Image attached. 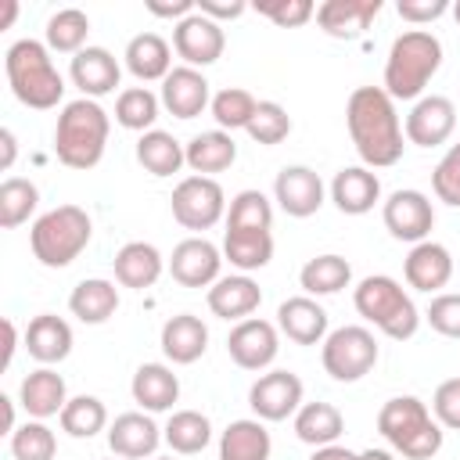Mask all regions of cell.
I'll return each instance as SVG.
<instances>
[{
  "label": "cell",
  "instance_id": "c3c4849f",
  "mask_svg": "<svg viewBox=\"0 0 460 460\" xmlns=\"http://www.w3.org/2000/svg\"><path fill=\"white\" fill-rule=\"evenodd\" d=\"M252 7L259 14H266L280 29H298V25H305L316 14V4L313 0H255Z\"/></svg>",
  "mask_w": 460,
  "mask_h": 460
},
{
  "label": "cell",
  "instance_id": "83f0119b",
  "mask_svg": "<svg viewBox=\"0 0 460 460\" xmlns=\"http://www.w3.org/2000/svg\"><path fill=\"white\" fill-rule=\"evenodd\" d=\"M111 266H115V280H119L122 288L144 291V288H151V284L162 277L165 259H162V252H158L155 244H147V241H129V244H122V248L115 252Z\"/></svg>",
  "mask_w": 460,
  "mask_h": 460
},
{
  "label": "cell",
  "instance_id": "7402d4cb",
  "mask_svg": "<svg viewBox=\"0 0 460 460\" xmlns=\"http://www.w3.org/2000/svg\"><path fill=\"white\" fill-rule=\"evenodd\" d=\"M162 352L169 363L176 367H187V363H198L208 349V327L201 323V316L194 313H176L162 323Z\"/></svg>",
  "mask_w": 460,
  "mask_h": 460
},
{
  "label": "cell",
  "instance_id": "4fadbf2b",
  "mask_svg": "<svg viewBox=\"0 0 460 460\" xmlns=\"http://www.w3.org/2000/svg\"><path fill=\"white\" fill-rule=\"evenodd\" d=\"M226 352L241 370H266L280 352V334L270 320L248 316V320L234 323V331L226 338Z\"/></svg>",
  "mask_w": 460,
  "mask_h": 460
},
{
  "label": "cell",
  "instance_id": "f546056e",
  "mask_svg": "<svg viewBox=\"0 0 460 460\" xmlns=\"http://www.w3.org/2000/svg\"><path fill=\"white\" fill-rule=\"evenodd\" d=\"M270 449L273 442L259 417L230 420L219 435V460H270Z\"/></svg>",
  "mask_w": 460,
  "mask_h": 460
},
{
  "label": "cell",
  "instance_id": "f35d334b",
  "mask_svg": "<svg viewBox=\"0 0 460 460\" xmlns=\"http://www.w3.org/2000/svg\"><path fill=\"white\" fill-rule=\"evenodd\" d=\"M90 36V18L79 7H61L47 18V47L58 54H79Z\"/></svg>",
  "mask_w": 460,
  "mask_h": 460
},
{
  "label": "cell",
  "instance_id": "f907efd6",
  "mask_svg": "<svg viewBox=\"0 0 460 460\" xmlns=\"http://www.w3.org/2000/svg\"><path fill=\"white\" fill-rule=\"evenodd\" d=\"M431 410H435V420L442 428H453L460 431V377H449L435 388L431 395Z\"/></svg>",
  "mask_w": 460,
  "mask_h": 460
},
{
  "label": "cell",
  "instance_id": "d6986e66",
  "mask_svg": "<svg viewBox=\"0 0 460 460\" xmlns=\"http://www.w3.org/2000/svg\"><path fill=\"white\" fill-rule=\"evenodd\" d=\"M162 104L169 115L176 119H194L201 115L208 104H212V90H208V79L190 68V65H180L172 68L165 79H162Z\"/></svg>",
  "mask_w": 460,
  "mask_h": 460
},
{
  "label": "cell",
  "instance_id": "1f68e13d",
  "mask_svg": "<svg viewBox=\"0 0 460 460\" xmlns=\"http://www.w3.org/2000/svg\"><path fill=\"white\" fill-rule=\"evenodd\" d=\"M68 309L75 320L83 323H104L115 316L119 309V288L104 277H90V280H79L68 295Z\"/></svg>",
  "mask_w": 460,
  "mask_h": 460
},
{
  "label": "cell",
  "instance_id": "60d3db41",
  "mask_svg": "<svg viewBox=\"0 0 460 460\" xmlns=\"http://www.w3.org/2000/svg\"><path fill=\"white\" fill-rule=\"evenodd\" d=\"M58 420H61V431H68L72 438H93L97 431L108 428V410L97 395H72Z\"/></svg>",
  "mask_w": 460,
  "mask_h": 460
},
{
  "label": "cell",
  "instance_id": "681fc988",
  "mask_svg": "<svg viewBox=\"0 0 460 460\" xmlns=\"http://www.w3.org/2000/svg\"><path fill=\"white\" fill-rule=\"evenodd\" d=\"M424 316L442 338H460V295H435Z\"/></svg>",
  "mask_w": 460,
  "mask_h": 460
},
{
  "label": "cell",
  "instance_id": "4dcf8cb0",
  "mask_svg": "<svg viewBox=\"0 0 460 460\" xmlns=\"http://www.w3.org/2000/svg\"><path fill=\"white\" fill-rule=\"evenodd\" d=\"M126 68L140 79V83H151V79H165L172 72V47L158 36V32H140L126 43Z\"/></svg>",
  "mask_w": 460,
  "mask_h": 460
},
{
  "label": "cell",
  "instance_id": "9c48e42d",
  "mask_svg": "<svg viewBox=\"0 0 460 460\" xmlns=\"http://www.w3.org/2000/svg\"><path fill=\"white\" fill-rule=\"evenodd\" d=\"M226 212V194L212 176H187L172 187V219L183 230H212Z\"/></svg>",
  "mask_w": 460,
  "mask_h": 460
},
{
  "label": "cell",
  "instance_id": "8992f818",
  "mask_svg": "<svg viewBox=\"0 0 460 460\" xmlns=\"http://www.w3.org/2000/svg\"><path fill=\"white\" fill-rule=\"evenodd\" d=\"M377 431L385 442L410 456V460H431L442 449V424L431 420L428 402L417 395H395L377 410Z\"/></svg>",
  "mask_w": 460,
  "mask_h": 460
},
{
  "label": "cell",
  "instance_id": "4316f807",
  "mask_svg": "<svg viewBox=\"0 0 460 460\" xmlns=\"http://www.w3.org/2000/svg\"><path fill=\"white\" fill-rule=\"evenodd\" d=\"M262 302V291L259 284L248 277V273H234V277H219L212 288H208V309L219 316V320H248Z\"/></svg>",
  "mask_w": 460,
  "mask_h": 460
},
{
  "label": "cell",
  "instance_id": "e0dca14e",
  "mask_svg": "<svg viewBox=\"0 0 460 460\" xmlns=\"http://www.w3.org/2000/svg\"><path fill=\"white\" fill-rule=\"evenodd\" d=\"M162 438V428L147 417V413H119L111 424H108V446L119 460H144V456H155Z\"/></svg>",
  "mask_w": 460,
  "mask_h": 460
},
{
  "label": "cell",
  "instance_id": "ffe728a7",
  "mask_svg": "<svg viewBox=\"0 0 460 460\" xmlns=\"http://www.w3.org/2000/svg\"><path fill=\"white\" fill-rule=\"evenodd\" d=\"M402 277L413 291H442L453 277V255L446 244L438 241H420L410 248L406 262H402Z\"/></svg>",
  "mask_w": 460,
  "mask_h": 460
},
{
  "label": "cell",
  "instance_id": "bcb514c9",
  "mask_svg": "<svg viewBox=\"0 0 460 460\" xmlns=\"http://www.w3.org/2000/svg\"><path fill=\"white\" fill-rule=\"evenodd\" d=\"M288 133H291V115H288V108L277 104V101H259V108H255V115H252V122H248V137H252L255 144H262V147H273V144L288 140Z\"/></svg>",
  "mask_w": 460,
  "mask_h": 460
},
{
  "label": "cell",
  "instance_id": "52a82bcc",
  "mask_svg": "<svg viewBox=\"0 0 460 460\" xmlns=\"http://www.w3.org/2000/svg\"><path fill=\"white\" fill-rule=\"evenodd\" d=\"M93 223L86 216V208L79 205H58L50 212H43L32 230H29V244L32 255L47 266V270H61L68 262H75L83 255V248L90 244Z\"/></svg>",
  "mask_w": 460,
  "mask_h": 460
},
{
  "label": "cell",
  "instance_id": "f5cc1de1",
  "mask_svg": "<svg viewBox=\"0 0 460 460\" xmlns=\"http://www.w3.org/2000/svg\"><path fill=\"white\" fill-rule=\"evenodd\" d=\"M194 7L205 14V18H212V22H234V18H241L244 11H248V4L244 0H194Z\"/></svg>",
  "mask_w": 460,
  "mask_h": 460
},
{
  "label": "cell",
  "instance_id": "7c38bea8",
  "mask_svg": "<svg viewBox=\"0 0 460 460\" xmlns=\"http://www.w3.org/2000/svg\"><path fill=\"white\" fill-rule=\"evenodd\" d=\"M381 219L395 241L420 244V241H428V234L435 226V208H431L428 194H420V190H392L381 208Z\"/></svg>",
  "mask_w": 460,
  "mask_h": 460
},
{
  "label": "cell",
  "instance_id": "74e56055",
  "mask_svg": "<svg viewBox=\"0 0 460 460\" xmlns=\"http://www.w3.org/2000/svg\"><path fill=\"white\" fill-rule=\"evenodd\" d=\"M349 280H352V266L341 255H316L298 273V284L305 288L309 298L313 295H334V291L349 288Z\"/></svg>",
  "mask_w": 460,
  "mask_h": 460
},
{
  "label": "cell",
  "instance_id": "d6a6232c",
  "mask_svg": "<svg viewBox=\"0 0 460 460\" xmlns=\"http://www.w3.org/2000/svg\"><path fill=\"white\" fill-rule=\"evenodd\" d=\"M137 162L151 176H172L180 172V165H187V147L165 129H147L137 140Z\"/></svg>",
  "mask_w": 460,
  "mask_h": 460
},
{
  "label": "cell",
  "instance_id": "d590c367",
  "mask_svg": "<svg viewBox=\"0 0 460 460\" xmlns=\"http://www.w3.org/2000/svg\"><path fill=\"white\" fill-rule=\"evenodd\" d=\"M223 255L241 273L262 270L273 259V234L270 230H226L223 234Z\"/></svg>",
  "mask_w": 460,
  "mask_h": 460
},
{
  "label": "cell",
  "instance_id": "ba28073f",
  "mask_svg": "<svg viewBox=\"0 0 460 460\" xmlns=\"http://www.w3.org/2000/svg\"><path fill=\"white\" fill-rule=\"evenodd\" d=\"M320 359H323V370L334 381H341V385L359 381L377 363V338L359 323H345V327H338L323 338Z\"/></svg>",
  "mask_w": 460,
  "mask_h": 460
},
{
  "label": "cell",
  "instance_id": "f1b7e54d",
  "mask_svg": "<svg viewBox=\"0 0 460 460\" xmlns=\"http://www.w3.org/2000/svg\"><path fill=\"white\" fill-rule=\"evenodd\" d=\"M25 349H29V356L40 359L43 367L61 363V359H68V352H72V327H68L61 316H54V313H40V316H32L29 327H25Z\"/></svg>",
  "mask_w": 460,
  "mask_h": 460
},
{
  "label": "cell",
  "instance_id": "44dd1931",
  "mask_svg": "<svg viewBox=\"0 0 460 460\" xmlns=\"http://www.w3.org/2000/svg\"><path fill=\"white\" fill-rule=\"evenodd\" d=\"M277 327L295 345H323V338H327V309L309 295L284 298L280 309H277Z\"/></svg>",
  "mask_w": 460,
  "mask_h": 460
},
{
  "label": "cell",
  "instance_id": "be15d7a7",
  "mask_svg": "<svg viewBox=\"0 0 460 460\" xmlns=\"http://www.w3.org/2000/svg\"><path fill=\"white\" fill-rule=\"evenodd\" d=\"M151 460H172V456H151Z\"/></svg>",
  "mask_w": 460,
  "mask_h": 460
},
{
  "label": "cell",
  "instance_id": "9f6ffc18",
  "mask_svg": "<svg viewBox=\"0 0 460 460\" xmlns=\"http://www.w3.org/2000/svg\"><path fill=\"white\" fill-rule=\"evenodd\" d=\"M313 460H359V453H352V449H345V446H320V449L313 453Z\"/></svg>",
  "mask_w": 460,
  "mask_h": 460
},
{
  "label": "cell",
  "instance_id": "3957f363",
  "mask_svg": "<svg viewBox=\"0 0 460 460\" xmlns=\"http://www.w3.org/2000/svg\"><path fill=\"white\" fill-rule=\"evenodd\" d=\"M4 72L11 93L36 111H50L65 97V79L50 61V47L40 40H14L4 54Z\"/></svg>",
  "mask_w": 460,
  "mask_h": 460
},
{
  "label": "cell",
  "instance_id": "603a6c76",
  "mask_svg": "<svg viewBox=\"0 0 460 460\" xmlns=\"http://www.w3.org/2000/svg\"><path fill=\"white\" fill-rule=\"evenodd\" d=\"M381 14V0H323L316 7V22L334 40H356Z\"/></svg>",
  "mask_w": 460,
  "mask_h": 460
},
{
  "label": "cell",
  "instance_id": "8d00e7d4",
  "mask_svg": "<svg viewBox=\"0 0 460 460\" xmlns=\"http://www.w3.org/2000/svg\"><path fill=\"white\" fill-rule=\"evenodd\" d=\"M162 438H165V446H169L172 453L194 456V453H201V449L212 442V424H208V417L198 413V410H176V413L165 420Z\"/></svg>",
  "mask_w": 460,
  "mask_h": 460
},
{
  "label": "cell",
  "instance_id": "11a10c76",
  "mask_svg": "<svg viewBox=\"0 0 460 460\" xmlns=\"http://www.w3.org/2000/svg\"><path fill=\"white\" fill-rule=\"evenodd\" d=\"M0 147H4V155H0V169L7 172L11 165H14V155H18V140H14V133L4 126L0 129Z\"/></svg>",
  "mask_w": 460,
  "mask_h": 460
},
{
  "label": "cell",
  "instance_id": "e575fe53",
  "mask_svg": "<svg viewBox=\"0 0 460 460\" xmlns=\"http://www.w3.org/2000/svg\"><path fill=\"white\" fill-rule=\"evenodd\" d=\"M341 431H345V417L331 402H302V410L295 413V435L313 449L334 446Z\"/></svg>",
  "mask_w": 460,
  "mask_h": 460
},
{
  "label": "cell",
  "instance_id": "ab89813d",
  "mask_svg": "<svg viewBox=\"0 0 460 460\" xmlns=\"http://www.w3.org/2000/svg\"><path fill=\"white\" fill-rule=\"evenodd\" d=\"M36 205H40V190H36L32 180H25V176H7V180L0 183V226H4V230L22 226V223L36 212Z\"/></svg>",
  "mask_w": 460,
  "mask_h": 460
},
{
  "label": "cell",
  "instance_id": "7a4b0ae2",
  "mask_svg": "<svg viewBox=\"0 0 460 460\" xmlns=\"http://www.w3.org/2000/svg\"><path fill=\"white\" fill-rule=\"evenodd\" d=\"M442 68V43L428 29H406L392 40L385 61V93L392 101H420L424 86Z\"/></svg>",
  "mask_w": 460,
  "mask_h": 460
},
{
  "label": "cell",
  "instance_id": "836d02e7",
  "mask_svg": "<svg viewBox=\"0 0 460 460\" xmlns=\"http://www.w3.org/2000/svg\"><path fill=\"white\" fill-rule=\"evenodd\" d=\"M237 158V144L226 129H208V133H198L190 144H187V165L194 169V176H212V172H223L230 169Z\"/></svg>",
  "mask_w": 460,
  "mask_h": 460
},
{
  "label": "cell",
  "instance_id": "5bb4252c",
  "mask_svg": "<svg viewBox=\"0 0 460 460\" xmlns=\"http://www.w3.org/2000/svg\"><path fill=\"white\" fill-rule=\"evenodd\" d=\"M456 129V104L442 93L420 97L406 115V140L417 147H438Z\"/></svg>",
  "mask_w": 460,
  "mask_h": 460
},
{
  "label": "cell",
  "instance_id": "2e32d148",
  "mask_svg": "<svg viewBox=\"0 0 460 460\" xmlns=\"http://www.w3.org/2000/svg\"><path fill=\"white\" fill-rule=\"evenodd\" d=\"M273 198L295 219L316 216L320 205H323V180L309 165H284L273 180Z\"/></svg>",
  "mask_w": 460,
  "mask_h": 460
},
{
  "label": "cell",
  "instance_id": "b9f144b4",
  "mask_svg": "<svg viewBox=\"0 0 460 460\" xmlns=\"http://www.w3.org/2000/svg\"><path fill=\"white\" fill-rule=\"evenodd\" d=\"M158 97L147 90V86H129L119 93L115 101V122L122 129H133V133H147L158 119Z\"/></svg>",
  "mask_w": 460,
  "mask_h": 460
},
{
  "label": "cell",
  "instance_id": "816d5d0a",
  "mask_svg": "<svg viewBox=\"0 0 460 460\" xmlns=\"http://www.w3.org/2000/svg\"><path fill=\"white\" fill-rule=\"evenodd\" d=\"M449 7H453L449 0H399V4H395L399 18L410 22V25H428V22L442 18Z\"/></svg>",
  "mask_w": 460,
  "mask_h": 460
},
{
  "label": "cell",
  "instance_id": "484cf974",
  "mask_svg": "<svg viewBox=\"0 0 460 460\" xmlns=\"http://www.w3.org/2000/svg\"><path fill=\"white\" fill-rule=\"evenodd\" d=\"M18 399L32 420H47V417H61V410L68 402V388H65V377L58 370L40 367L29 377H22Z\"/></svg>",
  "mask_w": 460,
  "mask_h": 460
},
{
  "label": "cell",
  "instance_id": "680465c9",
  "mask_svg": "<svg viewBox=\"0 0 460 460\" xmlns=\"http://www.w3.org/2000/svg\"><path fill=\"white\" fill-rule=\"evenodd\" d=\"M0 402H4V431L14 435V402L7 395H0Z\"/></svg>",
  "mask_w": 460,
  "mask_h": 460
},
{
  "label": "cell",
  "instance_id": "7bdbcfd3",
  "mask_svg": "<svg viewBox=\"0 0 460 460\" xmlns=\"http://www.w3.org/2000/svg\"><path fill=\"white\" fill-rule=\"evenodd\" d=\"M270 226H273V205L262 190H241L230 198L226 230H270Z\"/></svg>",
  "mask_w": 460,
  "mask_h": 460
},
{
  "label": "cell",
  "instance_id": "6125c7cd",
  "mask_svg": "<svg viewBox=\"0 0 460 460\" xmlns=\"http://www.w3.org/2000/svg\"><path fill=\"white\" fill-rule=\"evenodd\" d=\"M449 11H453V18H456V25H460V0H456V4L449 7Z\"/></svg>",
  "mask_w": 460,
  "mask_h": 460
},
{
  "label": "cell",
  "instance_id": "cb8c5ba5",
  "mask_svg": "<svg viewBox=\"0 0 460 460\" xmlns=\"http://www.w3.org/2000/svg\"><path fill=\"white\" fill-rule=\"evenodd\" d=\"M331 201L345 216H363L381 201V180L367 165L338 169L334 180H331Z\"/></svg>",
  "mask_w": 460,
  "mask_h": 460
},
{
  "label": "cell",
  "instance_id": "8fae6325",
  "mask_svg": "<svg viewBox=\"0 0 460 460\" xmlns=\"http://www.w3.org/2000/svg\"><path fill=\"white\" fill-rule=\"evenodd\" d=\"M223 47H226V36H223V25L205 18L201 11L187 14L183 22L172 25V50L190 65V68H205V65H216L223 58Z\"/></svg>",
  "mask_w": 460,
  "mask_h": 460
},
{
  "label": "cell",
  "instance_id": "7dc6e473",
  "mask_svg": "<svg viewBox=\"0 0 460 460\" xmlns=\"http://www.w3.org/2000/svg\"><path fill=\"white\" fill-rule=\"evenodd\" d=\"M431 190H435V198L446 201L449 208H460V144H453V147L438 158V165H435V172H431Z\"/></svg>",
  "mask_w": 460,
  "mask_h": 460
},
{
  "label": "cell",
  "instance_id": "6da1fadb",
  "mask_svg": "<svg viewBox=\"0 0 460 460\" xmlns=\"http://www.w3.org/2000/svg\"><path fill=\"white\" fill-rule=\"evenodd\" d=\"M345 126L367 169H388L402 158V122L385 86H356L345 104Z\"/></svg>",
  "mask_w": 460,
  "mask_h": 460
},
{
  "label": "cell",
  "instance_id": "91938a15",
  "mask_svg": "<svg viewBox=\"0 0 460 460\" xmlns=\"http://www.w3.org/2000/svg\"><path fill=\"white\" fill-rule=\"evenodd\" d=\"M359 460H395V456H392L388 449H363Z\"/></svg>",
  "mask_w": 460,
  "mask_h": 460
},
{
  "label": "cell",
  "instance_id": "9a60e30c",
  "mask_svg": "<svg viewBox=\"0 0 460 460\" xmlns=\"http://www.w3.org/2000/svg\"><path fill=\"white\" fill-rule=\"evenodd\" d=\"M219 266H223V255L205 237H187L169 255V273L180 288H212L219 280Z\"/></svg>",
  "mask_w": 460,
  "mask_h": 460
},
{
  "label": "cell",
  "instance_id": "6f0895ef",
  "mask_svg": "<svg viewBox=\"0 0 460 460\" xmlns=\"http://www.w3.org/2000/svg\"><path fill=\"white\" fill-rule=\"evenodd\" d=\"M4 338H7V345H4V367H11L14 349H18V327H14V320H4Z\"/></svg>",
  "mask_w": 460,
  "mask_h": 460
},
{
  "label": "cell",
  "instance_id": "5b68a950",
  "mask_svg": "<svg viewBox=\"0 0 460 460\" xmlns=\"http://www.w3.org/2000/svg\"><path fill=\"white\" fill-rule=\"evenodd\" d=\"M352 305L367 323H374L392 341H406L420 327V313H417L413 298L406 295V288L395 277H385V273L363 277L352 291Z\"/></svg>",
  "mask_w": 460,
  "mask_h": 460
},
{
  "label": "cell",
  "instance_id": "f6af8a7d",
  "mask_svg": "<svg viewBox=\"0 0 460 460\" xmlns=\"http://www.w3.org/2000/svg\"><path fill=\"white\" fill-rule=\"evenodd\" d=\"M11 456L14 460H54L58 456V435L43 420H25L11 435Z\"/></svg>",
  "mask_w": 460,
  "mask_h": 460
},
{
  "label": "cell",
  "instance_id": "30bf717a",
  "mask_svg": "<svg viewBox=\"0 0 460 460\" xmlns=\"http://www.w3.org/2000/svg\"><path fill=\"white\" fill-rule=\"evenodd\" d=\"M248 406L259 420H288L302 410V377L291 370H270L248 388Z\"/></svg>",
  "mask_w": 460,
  "mask_h": 460
},
{
  "label": "cell",
  "instance_id": "94428289",
  "mask_svg": "<svg viewBox=\"0 0 460 460\" xmlns=\"http://www.w3.org/2000/svg\"><path fill=\"white\" fill-rule=\"evenodd\" d=\"M18 18V4L14 0H7V11H4V22H0V29H11V22Z\"/></svg>",
  "mask_w": 460,
  "mask_h": 460
},
{
  "label": "cell",
  "instance_id": "277c9868",
  "mask_svg": "<svg viewBox=\"0 0 460 460\" xmlns=\"http://www.w3.org/2000/svg\"><path fill=\"white\" fill-rule=\"evenodd\" d=\"M108 129H111L108 111L97 101H90V97L68 101L58 115V126H54L58 162L68 165V169H93L104 158Z\"/></svg>",
  "mask_w": 460,
  "mask_h": 460
},
{
  "label": "cell",
  "instance_id": "d4e9b609",
  "mask_svg": "<svg viewBox=\"0 0 460 460\" xmlns=\"http://www.w3.org/2000/svg\"><path fill=\"white\" fill-rule=\"evenodd\" d=\"M133 402L147 413H165L180 399V377L165 363H140L133 381H129Z\"/></svg>",
  "mask_w": 460,
  "mask_h": 460
},
{
  "label": "cell",
  "instance_id": "ac0fdd59",
  "mask_svg": "<svg viewBox=\"0 0 460 460\" xmlns=\"http://www.w3.org/2000/svg\"><path fill=\"white\" fill-rule=\"evenodd\" d=\"M68 75H72V86H79L83 97L97 101V97H104V93H111L119 86L122 68H119V61H115L111 50H104V47H83L72 58Z\"/></svg>",
  "mask_w": 460,
  "mask_h": 460
},
{
  "label": "cell",
  "instance_id": "db71d44e",
  "mask_svg": "<svg viewBox=\"0 0 460 460\" xmlns=\"http://www.w3.org/2000/svg\"><path fill=\"white\" fill-rule=\"evenodd\" d=\"M147 11H151V14H158V18H176V22H183V18H187V14H194L198 7H194V0H172V4L147 0Z\"/></svg>",
  "mask_w": 460,
  "mask_h": 460
},
{
  "label": "cell",
  "instance_id": "ee69618b",
  "mask_svg": "<svg viewBox=\"0 0 460 460\" xmlns=\"http://www.w3.org/2000/svg\"><path fill=\"white\" fill-rule=\"evenodd\" d=\"M208 108H212L216 126L226 129V133H234V129H248V122H252L259 101H255L248 90H241V86H226V90H219V93L212 97Z\"/></svg>",
  "mask_w": 460,
  "mask_h": 460
}]
</instances>
